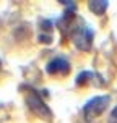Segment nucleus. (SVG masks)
Returning a JSON list of instances; mask_svg holds the SVG:
<instances>
[{
	"label": "nucleus",
	"instance_id": "1",
	"mask_svg": "<svg viewBox=\"0 0 117 123\" xmlns=\"http://www.w3.org/2000/svg\"><path fill=\"white\" fill-rule=\"evenodd\" d=\"M25 100H26V105L29 107V110L33 112L34 115H37L39 118H42L46 122H50V120H52V112H50V109L46 105L42 97L37 94V91H34V89L28 91L26 96H25Z\"/></svg>",
	"mask_w": 117,
	"mask_h": 123
},
{
	"label": "nucleus",
	"instance_id": "2",
	"mask_svg": "<svg viewBox=\"0 0 117 123\" xmlns=\"http://www.w3.org/2000/svg\"><path fill=\"white\" fill-rule=\"evenodd\" d=\"M109 102H111V97L106 96V94L104 96H96V97L89 99L86 104H85V107H83V115H85V118H86V120H93V118L99 117V115L107 109Z\"/></svg>",
	"mask_w": 117,
	"mask_h": 123
},
{
	"label": "nucleus",
	"instance_id": "3",
	"mask_svg": "<svg viewBox=\"0 0 117 123\" xmlns=\"http://www.w3.org/2000/svg\"><path fill=\"white\" fill-rule=\"evenodd\" d=\"M72 39H73V44L76 45V49L83 50V52H88L93 45V39H94V32L89 26H81V28H76L72 34Z\"/></svg>",
	"mask_w": 117,
	"mask_h": 123
},
{
	"label": "nucleus",
	"instance_id": "4",
	"mask_svg": "<svg viewBox=\"0 0 117 123\" xmlns=\"http://www.w3.org/2000/svg\"><path fill=\"white\" fill-rule=\"evenodd\" d=\"M46 71L49 74H68L70 73V62L65 57H55L47 63Z\"/></svg>",
	"mask_w": 117,
	"mask_h": 123
},
{
	"label": "nucleus",
	"instance_id": "5",
	"mask_svg": "<svg viewBox=\"0 0 117 123\" xmlns=\"http://www.w3.org/2000/svg\"><path fill=\"white\" fill-rule=\"evenodd\" d=\"M107 6H109V3H107L106 0H93V2L88 3V8H89L94 15H103V13L107 10Z\"/></svg>",
	"mask_w": 117,
	"mask_h": 123
},
{
	"label": "nucleus",
	"instance_id": "6",
	"mask_svg": "<svg viewBox=\"0 0 117 123\" xmlns=\"http://www.w3.org/2000/svg\"><path fill=\"white\" fill-rule=\"evenodd\" d=\"M91 78H94V73H93V71H81V73L76 76L75 83H76V86H85V84H88V83L91 81Z\"/></svg>",
	"mask_w": 117,
	"mask_h": 123
},
{
	"label": "nucleus",
	"instance_id": "7",
	"mask_svg": "<svg viewBox=\"0 0 117 123\" xmlns=\"http://www.w3.org/2000/svg\"><path fill=\"white\" fill-rule=\"evenodd\" d=\"M39 41L44 44H50L52 42V37H50V34H39Z\"/></svg>",
	"mask_w": 117,
	"mask_h": 123
},
{
	"label": "nucleus",
	"instance_id": "8",
	"mask_svg": "<svg viewBox=\"0 0 117 123\" xmlns=\"http://www.w3.org/2000/svg\"><path fill=\"white\" fill-rule=\"evenodd\" d=\"M109 123H117V107H114V110L109 115Z\"/></svg>",
	"mask_w": 117,
	"mask_h": 123
},
{
	"label": "nucleus",
	"instance_id": "9",
	"mask_svg": "<svg viewBox=\"0 0 117 123\" xmlns=\"http://www.w3.org/2000/svg\"><path fill=\"white\" fill-rule=\"evenodd\" d=\"M41 26H42V29H44V31H49L50 28H52V21H49V19H44Z\"/></svg>",
	"mask_w": 117,
	"mask_h": 123
},
{
	"label": "nucleus",
	"instance_id": "10",
	"mask_svg": "<svg viewBox=\"0 0 117 123\" xmlns=\"http://www.w3.org/2000/svg\"><path fill=\"white\" fill-rule=\"evenodd\" d=\"M0 67H2V62H0Z\"/></svg>",
	"mask_w": 117,
	"mask_h": 123
}]
</instances>
